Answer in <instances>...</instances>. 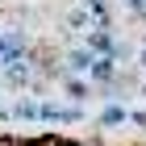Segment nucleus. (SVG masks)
Listing matches in <instances>:
<instances>
[{
    "label": "nucleus",
    "mask_w": 146,
    "mask_h": 146,
    "mask_svg": "<svg viewBox=\"0 0 146 146\" xmlns=\"http://www.w3.org/2000/svg\"><path fill=\"white\" fill-rule=\"evenodd\" d=\"M38 121H46V125H79V121H84V109H75V104H58V100H42Z\"/></svg>",
    "instance_id": "nucleus-1"
},
{
    "label": "nucleus",
    "mask_w": 146,
    "mask_h": 146,
    "mask_svg": "<svg viewBox=\"0 0 146 146\" xmlns=\"http://www.w3.org/2000/svg\"><path fill=\"white\" fill-rule=\"evenodd\" d=\"M117 125H129V109L121 100H109L100 109V117H96V129H117Z\"/></svg>",
    "instance_id": "nucleus-2"
},
{
    "label": "nucleus",
    "mask_w": 146,
    "mask_h": 146,
    "mask_svg": "<svg viewBox=\"0 0 146 146\" xmlns=\"http://www.w3.org/2000/svg\"><path fill=\"white\" fill-rule=\"evenodd\" d=\"M63 67H67V75H88L92 71V54L84 46H67L63 50Z\"/></svg>",
    "instance_id": "nucleus-3"
},
{
    "label": "nucleus",
    "mask_w": 146,
    "mask_h": 146,
    "mask_svg": "<svg viewBox=\"0 0 146 146\" xmlns=\"http://www.w3.org/2000/svg\"><path fill=\"white\" fill-rule=\"evenodd\" d=\"M117 63H113V58H92V71H88V84L92 88H104V84H113V79H117Z\"/></svg>",
    "instance_id": "nucleus-4"
},
{
    "label": "nucleus",
    "mask_w": 146,
    "mask_h": 146,
    "mask_svg": "<svg viewBox=\"0 0 146 146\" xmlns=\"http://www.w3.org/2000/svg\"><path fill=\"white\" fill-rule=\"evenodd\" d=\"M38 109H42V100H34V96H17V100L9 104V121H38Z\"/></svg>",
    "instance_id": "nucleus-5"
},
{
    "label": "nucleus",
    "mask_w": 146,
    "mask_h": 146,
    "mask_svg": "<svg viewBox=\"0 0 146 146\" xmlns=\"http://www.w3.org/2000/svg\"><path fill=\"white\" fill-rule=\"evenodd\" d=\"M58 88H63V96H71L75 109H79V100H92V84H84V79H75V75H67Z\"/></svg>",
    "instance_id": "nucleus-6"
},
{
    "label": "nucleus",
    "mask_w": 146,
    "mask_h": 146,
    "mask_svg": "<svg viewBox=\"0 0 146 146\" xmlns=\"http://www.w3.org/2000/svg\"><path fill=\"white\" fill-rule=\"evenodd\" d=\"M63 21H67V29H75V34H88V29H92V17H88L84 9H71Z\"/></svg>",
    "instance_id": "nucleus-7"
},
{
    "label": "nucleus",
    "mask_w": 146,
    "mask_h": 146,
    "mask_svg": "<svg viewBox=\"0 0 146 146\" xmlns=\"http://www.w3.org/2000/svg\"><path fill=\"white\" fill-rule=\"evenodd\" d=\"M29 146H75V138H67V134H42V138H29Z\"/></svg>",
    "instance_id": "nucleus-8"
},
{
    "label": "nucleus",
    "mask_w": 146,
    "mask_h": 146,
    "mask_svg": "<svg viewBox=\"0 0 146 146\" xmlns=\"http://www.w3.org/2000/svg\"><path fill=\"white\" fill-rule=\"evenodd\" d=\"M129 125H138V129H142V134H146V109H138V113H129Z\"/></svg>",
    "instance_id": "nucleus-9"
},
{
    "label": "nucleus",
    "mask_w": 146,
    "mask_h": 146,
    "mask_svg": "<svg viewBox=\"0 0 146 146\" xmlns=\"http://www.w3.org/2000/svg\"><path fill=\"white\" fill-rule=\"evenodd\" d=\"M0 146H25V138H13V134H0Z\"/></svg>",
    "instance_id": "nucleus-10"
},
{
    "label": "nucleus",
    "mask_w": 146,
    "mask_h": 146,
    "mask_svg": "<svg viewBox=\"0 0 146 146\" xmlns=\"http://www.w3.org/2000/svg\"><path fill=\"white\" fill-rule=\"evenodd\" d=\"M75 146H104V138H96V134H92V138H79Z\"/></svg>",
    "instance_id": "nucleus-11"
},
{
    "label": "nucleus",
    "mask_w": 146,
    "mask_h": 146,
    "mask_svg": "<svg viewBox=\"0 0 146 146\" xmlns=\"http://www.w3.org/2000/svg\"><path fill=\"white\" fill-rule=\"evenodd\" d=\"M138 92H142V100H146V79H142V88H138Z\"/></svg>",
    "instance_id": "nucleus-12"
},
{
    "label": "nucleus",
    "mask_w": 146,
    "mask_h": 146,
    "mask_svg": "<svg viewBox=\"0 0 146 146\" xmlns=\"http://www.w3.org/2000/svg\"><path fill=\"white\" fill-rule=\"evenodd\" d=\"M25 146H29V138H25Z\"/></svg>",
    "instance_id": "nucleus-13"
}]
</instances>
